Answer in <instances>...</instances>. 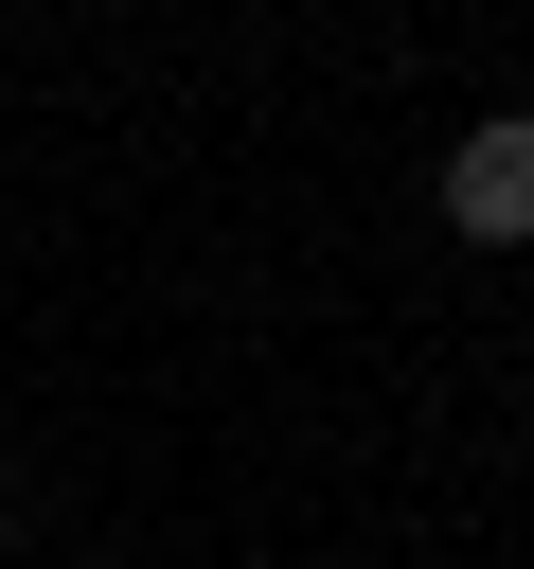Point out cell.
Here are the masks:
<instances>
[{"mask_svg":"<svg viewBox=\"0 0 534 569\" xmlns=\"http://www.w3.org/2000/svg\"><path fill=\"white\" fill-rule=\"evenodd\" d=\"M445 213H463L481 249H516V231H534V124H481V142L445 160Z\"/></svg>","mask_w":534,"mask_h":569,"instance_id":"1","label":"cell"}]
</instances>
